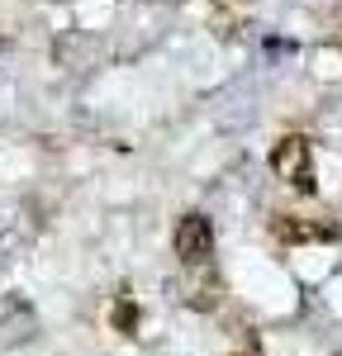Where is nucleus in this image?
I'll return each instance as SVG.
<instances>
[{"instance_id":"obj_1","label":"nucleus","mask_w":342,"mask_h":356,"mask_svg":"<svg viewBox=\"0 0 342 356\" xmlns=\"http://www.w3.org/2000/svg\"><path fill=\"white\" fill-rule=\"evenodd\" d=\"M271 166L281 171L295 191H309L314 186V162H309V143L304 138H285L281 147L271 152Z\"/></svg>"},{"instance_id":"obj_2","label":"nucleus","mask_w":342,"mask_h":356,"mask_svg":"<svg viewBox=\"0 0 342 356\" xmlns=\"http://www.w3.org/2000/svg\"><path fill=\"white\" fill-rule=\"evenodd\" d=\"M214 252V228L204 214H186L181 228H176V257L181 261H204Z\"/></svg>"}]
</instances>
